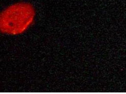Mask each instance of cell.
<instances>
[{"label": "cell", "instance_id": "1", "mask_svg": "<svg viewBox=\"0 0 126 94\" xmlns=\"http://www.w3.org/2000/svg\"><path fill=\"white\" fill-rule=\"evenodd\" d=\"M35 16V10L30 3L21 2L12 4L1 13V31L9 34L22 33L33 23Z\"/></svg>", "mask_w": 126, "mask_h": 94}]
</instances>
